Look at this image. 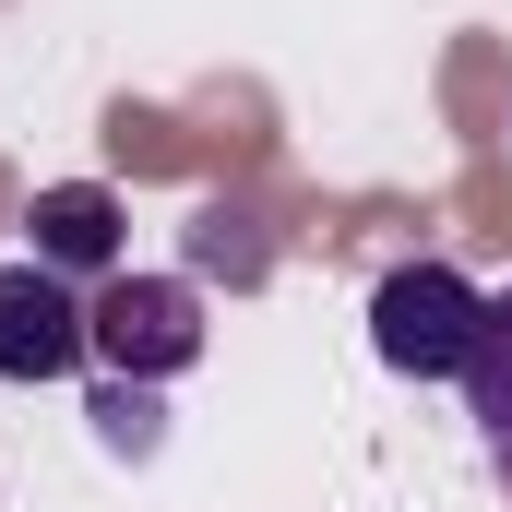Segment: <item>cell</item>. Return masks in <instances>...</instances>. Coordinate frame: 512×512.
Instances as JSON below:
<instances>
[{"mask_svg":"<svg viewBox=\"0 0 512 512\" xmlns=\"http://www.w3.org/2000/svg\"><path fill=\"white\" fill-rule=\"evenodd\" d=\"M96 358V310L48 262H0V382H72Z\"/></svg>","mask_w":512,"mask_h":512,"instance_id":"3957f363","label":"cell"},{"mask_svg":"<svg viewBox=\"0 0 512 512\" xmlns=\"http://www.w3.org/2000/svg\"><path fill=\"white\" fill-rule=\"evenodd\" d=\"M477 334H489V298L453 262H393L382 286H370V346H382V370H405V382H465Z\"/></svg>","mask_w":512,"mask_h":512,"instance_id":"6da1fadb","label":"cell"},{"mask_svg":"<svg viewBox=\"0 0 512 512\" xmlns=\"http://www.w3.org/2000/svg\"><path fill=\"white\" fill-rule=\"evenodd\" d=\"M36 251L24 262H48V274H108L120 262V203L96 191V179H60V191H36Z\"/></svg>","mask_w":512,"mask_h":512,"instance_id":"277c9868","label":"cell"},{"mask_svg":"<svg viewBox=\"0 0 512 512\" xmlns=\"http://www.w3.org/2000/svg\"><path fill=\"white\" fill-rule=\"evenodd\" d=\"M96 358H108V382H143V393L179 382L203 358V298L179 274H120L96 298Z\"/></svg>","mask_w":512,"mask_h":512,"instance_id":"7a4b0ae2","label":"cell"},{"mask_svg":"<svg viewBox=\"0 0 512 512\" xmlns=\"http://www.w3.org/2000/svg\"><path fill=\"white\" fill-rule=\"evenodd\" d=\"M465 417H477L489 465L512 477V298H489V334H477V358H465Z\"/></svg>","mask_w":512,"mask_h":512,"instance_id":"5b68a950","label":"cell"}]
</instances>
